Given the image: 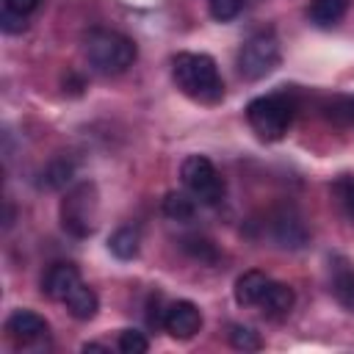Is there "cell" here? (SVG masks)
Segmentation results:
<instances>
[{"mask_svg": "<svg viewBox=\"0 0 354 354\" xmlns=\"http://www.w3.org/2000/svg\"><path fill=\"white\" fill-rule=\"evenodd\" d=\"M171 77L177 88L205 105H213L224 97V80L218 75V66L205 53H177L171 58Z\"/></svg>", "mask_w": 354, "mask_h": 354, "instance_id": "1", "label": "cell"}, {"mask_svg": "<svg viewBox=\"0 0 354 354\" xmlns=\"http://www.w3.org/2000/svg\"><path fill=\"white\" fill-rule=\"evenodd\" d=\"M136 44L130 36L119 30L97 28L86 36V58L88 64L102 75H122L136 61Z\"/></svg>", "mask_w": 354, "mask_h": 354, "instance_id": "2", "label": "cell"}, {"mask_svg": "<svg viewBox=\"0 0 354 354\" xmlns=\"http://www.w3.org/2000/svg\"><path fill=\"white\" fill-rule=\"evenodd\" d=\"M293 111L296 105L285 94H266V97H254L246 105V119L260 138L279 141L293 122Z\"/></svg>", "mask_w": 354, "mask_h": 354, "instance_id": "3", "label": "cell"}, {"mask_svg": "<svg viewBox=\"0 0 354 354\" xmlns=\"http://www.w3.org/2000/svg\"><path fill=\"white\" fill-rule=\"evenodd\" d=\"M97 213H100V199L94 183H77L61 199V224L75 238H88L97 230Z\"/></svg>", "mask_w": 354, "mask_h": 354, "instance_id": "4", "label": "cell"}, {"mask_svg": "<svg viewBox=\"0 0 354 354\" xmlns=\"http://www.w3.org/2000/svg\"><path fill=\"white\" fill-rule=\"evenodd\" d=\"M279 64V41L271 30H260L249 36L238 50V72L246 80H260L271 75Z\"/></svg>", "mask_w": 354, "mask_h": 354, "instance_id": "5", "label": "cell"}, {"mask_svg": "<svg viewBox=\"0 0 354 354\" xmlns=\"http://www.w3.org/2000/svg\"><path fill=\"white\" fill-rule=\"evenodd\" d=\"M180 177H183V185L191 191V196L199 199L202 205H218L224 199V180L210 158L188 155L180 166Z\"/></svg>", "mask_w": 354, "mask_h": 354, "instance_id": "6", "label": "cell"}, {"mask_svg": "<svg viewBox=\"0 0 354 354\" xmlns=\"http://www.w3.org/2000/svg\"><path fill=\"white\" fill-rule=\"evenodd\" d=\"M163 329L177 337V340H191L199 329H202V313L194 301L188 299H180V301H171L163 313Z\"/></svg>", "mask_w": 354, "mask_h": 354, "instance_id": "7", "label": "cell"}, {"mask_svg": "<svg viewBox=\"0 0 354 354\" xmlns=\"http://www.w3.org/2000/svg\"><path fill=\"white\" fill-rule=\"evenodd\" d=\"M6 332L17 346H30L47 337V321L33 310H14L6 321Z\"/></svg>", "mask_w": 354, "mask_h": 354, "instance_id": "8", "label": "cell"}, {"mask_svg": "<svg viewBox=\"0 0 354 354\" xmlns=\"http://www.w3.org/2000/svg\"><path fill=\"white\" fill-rule=\"evenodd\" d=\"M80 285V271L72 263H55L41 279V293L53 301H66V296Z\"/></svg>", "mask_w": 354, "mask_h": 354, "instance_id": "9", "label": "cell"}, {"mask_svg": "<svg viewBox=\"0 0 354 354\" xmlns=\"http://www.w3.org/2000/svg\"><path fill=\"white\" fill-rule=\"evenodd\" d=\"M271 230H274V238L279 246H288V249H299L307 243V227L304 221L293 213V210H282L274 221H271Z\"/></svg>", "mask_w": 354, "mask_h": 354, "instance_id": "10", "label": "cell"}, {"mask_svg": "<svg viewBox=\"0 0 354 354\" xmlns=\"http://www.w3.org/2000/svg\"><path fill=\"white\" fill-rule=\"evenodd\" d=\"M293 304H296V293L285 282H268V288L260 299V310L268 318H285L293 310Z\"/></svg>", "mask_w": 354, "mask_h": 354, "instance_id": "11", "label": "cell"}, {"mask_svg": "<svg viewBox=\"0 0 354 354\" xmlns=\"http://www.w3.org/2000/svg\"><path fill=\"white\" fill-rule=\"evenodd\" d=\"M268 277L263 271H243L238 279H235V301L241 307H252V304H260L266 288H268Z\"/></svg>", "mask_w": 354, "mask_h": 354, "instance_id": "12", "label": "cell"}, {"mask_svg": "<svg viewBox=\"0 0 354 354\" xmlns=\"http://www.w3.org/2000/svg\"><path fill=\"white\" fill-rule=\"evenodd\" d=\"M64 304H66L69 315L77 318V321H91V318L97 315V310H100V299H97V293H94L88 285H83V282L66 296Z\"/></svg>", "mask_w": 354, "mask_h": 354, "instance_id": "13", "label": "cell"}, {"mask_svg": "<svg viewBox=\"0 0 354 354\" xmlns=\"http://www.w3.org/2000/svg\"><path fill=\"white\" fill-rule=\"evenodd\" d=\"M346 11H348V0H313L307 14L315 28H332L346 17Z\"/></svg>", "mask_w": 354, "mask_h": 354, "instance_id": "14", "label": "cell"}, {"mask_svg": "<svg viewBox=\"0 0 354 354\" xmlns=\"http://www.w3.org/2000/svg\"><path fill=\"white\" fill-rule=\"evenodd\" d=\"M138 246H141V235H138V230L130 227V224L119 227V230L108 238V249H111L113 257H119V260H133V257L138 254Z\"/></svg>", "mask_w": 354, "mask_h": 354, "instance_id": "15", "label": "cell"}, {"mask_svg": "<svg viewBox=\"0 0 354 354\" xmlns=\"http://www.w3.org/2000/svg\"><path fill=\"white\" fill-rule=\"evenodd\" d=\"M163 213L171 221H191L196 216V202H194V196H188L183 191H171L163 199Z\"/></svg>", "mask_w": 354, "mask_h": 354, "instance_id": "16", "label": "cell"}, {"mask_svg": "<svg viewBox=\"0 0 354 354\" xmlns=\"http://www.w3.org/2000/svg\"><path fill=\"white\" fill-rule=\"evenodd\" d=\"M72 171H75V166H72L69 160H53V163L41 171L39 185L47 188V191H58V188H64V185L72 180Z\"/></svg>", "mask_w": 354, "mask_h": 354, "instance_id": "17", "label": "cell"}, {"mask_svg": "<svg viewBox=\"0 0 354 354\" xmlns=\"http://www.w3.org/2000/svg\"><path fill=\"white\" fill-rule=\"evenodd\" d=\"M183 249H185V252H188L194 260H199V263H216V260H218L216 246H213L207 238H199V235L183 238Z\"/></svg>", "mask_w": 354, "mask_h": 354, "instance_id": "18", "label": "cell"}, {"mask_svg": "<svg viewBox=\"0 0 354 354\" xmlns=\"http://www.w3.org/2000/svg\"><path fill=\"white\" fill-rule=\"evenodd\" d=\"M230 343L241 351H257L263 343H260V335L249 326H241V324H232L230 326Z\"/></svg>", "mask_w": 354, "mask_h": 354, "instance_id": "19", "label": "cell"}, {"mask_svg": "<svg viewBox=\"0 0 354 354\" xmlns=\"http://www.w3.org/2000/svg\"><path fill=\"white\" fill-rule=\"evenodd\" d=\"M332 290H335V299H337L346 310L354 313V271H340V274L335 277Z\"/></svg>", "mask_w": 354, "mask_h": 354, "instance_id": "20", "label": "cell"}, {"mask_svg": "<svg viewBox=\"0 0 354 354\" xmlns=\"http://www.w3.org/2000/svg\"><path fill=\"white\" fill-rule=\"evenodd\" d=\"M149 348V340L144 332L138 329H122L119 332V351L122 354H147Z\"/></svg>", "mask_w": 354, "mask_h": 354, "instance_id": "21", "label": "cell"}, {"mask_svg": "<svg viewBox=\"0 0 354 354\" xmlns=\"http://www.w3.org/2000/svg\"><path fill=\"white\" fill-rule=\"evenodd\" d=\"M335 194H337V199H340L346 216L354 218V177H351V174H348V177H340V180L335 183Z\"/></svg>", "mask_w": 354, "mask_h": 354, "instance_id": "22", "label": "cell"}, {"mask_svg": "<svg viewBox=\"0 0 354 354\" xmlns=\"http://www.w3.org/2000/svg\"><path fill=\"white\" fill-rule=\"evenodd\" d=\"M238 11H241V0H210V14L218 22L232 19Z\"/></svg>", "mask_w": 354, "mask_h": 354, "instance_id": "23", "label": "cell"}, {"mask_svg": "<svg viewBox=\"0 0 354 354\" xmlns=\"http://www.w3.org/2000/svg\"><path fill=\"white\" fill-rule=\"evenodd\" d=\"M0 28H3L6 33H22V30H25V17H22V14H14V11H8V8H3V14H0Z\"/></svg>", "mask_w": 354, "mask_h": 354, "instance_id": "24", "label": "cell"}, {"mask_svg": "<svg viewBox=\"0 0 354 354\" xmlns=\"http://www.w3.org/2000/svg\"><path fill=\"white\" fill-rule=\"evenodd\" d=\"M39 3H41V0H3V8H8V11H14V14L28 17L30 11H36V8H39Z\"/></svg>", "mask_w": 354, "mask_h": 354, "instance_id": "25", "label": "cell"}, {"mask_svg": "<svg viewBox=\"0 0 354 354\" xmlns=\"http://www.w3.org/2000/svg\"><path fill=\"white\" fill-rule=\"evenodd\" d=\"M340 111L346 113V119H348V122H354V97L343 100V108H340Z\"/></svg>", "mask_w": 354, "mask_h": 354, "instance_id": "26", "label": "cell"}, {"mask_svg": "<svg viewBox=\"0 0 354 354\" xmlns=\"http://www.w3.org/2000/svg\"><path fill=\"white\" fill-rule=\"evenodd\" d=\"M11 221H14V210H11V205L6 202V218H3V227H11Z\"/></svg>", "mask_w": 354, "mask_h": 354, "instance_id": "27", "label": "cell"}, {"mask_svg": "<svg viewBox=\"0 0 354 354\" xmlns=\"http://www.w3.org/2000/svg\"><path fill=\"white\" fill-rule=\"evenodd\" d=\"M83 351H108L105 346H100V343H86L83 346Z\"/></svg>", "mask_w": 354, "mask_h": 354, "instance_id": "28", "label": "cell"}]
</instances>
